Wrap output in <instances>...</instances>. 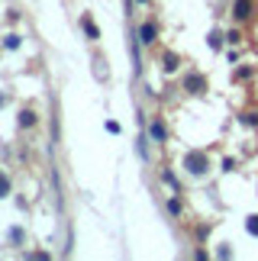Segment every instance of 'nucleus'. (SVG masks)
<instances>
[{
    "mask_svg": "<svg viewBox=\"0 0 258 261\" xmlns=\"http://www.w3.org/2000/svg\"><path fill=\"white\" fill-rule=\"evenodd\" d=\"M188 168L194 171V174H204V171H207V158L200 152H190L188 155Z\"/></svg>",
    "mask_w": 258,
    "mask_h": 261,
    "instance_id": "f257e3e1",
    "label": "nucleus"
},
{
    "mask_svg": "<svg viewBox=\"0 0 258 261\" xmlns=\"http://www.w3.org/2000/svg\"><path fill=\"white\" fill-rule=\"evenodd\" d=\"M235 16H239V20L249 16V0H235Z\"/></svg>",
    "mask_w": 258,
    "mask_h": 261,
    "instance_id": "f03ea898",
    "label": "nucleus"
},
{
    "mask_svg": "<svg viewBox=\"0 0 258 261\" xmlns=\"http://www.w3.org/2000/svg\"><path fill=\"white\" fill-rule=\"evenodd\" d=\"M152 36H155V26L145 23V26H142V42H152Z\"/></svg>",
    "mask_w": 258,
    "mask_h": 261,
    "instance_id": "7ed1b4c3",
    "label": "nucleus"
},
{
    "mask_svg": "<svg viewBox=\"0 0 258 261\" xmlns=\"http://www.w3.org/2000/svg\"><path fill=\"white\" fill-rule=\"evenodd\" d=\"M152 136L162 142V139H164V126H162V123H152Z\"/></svg>",
    "mask_w": 258,
    "mask_h": 261,
    "instance_id": "20e7f679",
    "label": "nucleus"
},
{
    "mask_svg": "<svg viewBox=\"0 0 258 261\" xmlns=\"http://www.w3.org/2000/svg\"><path fill=\"white\" fill-rule=\"evenodd\" d=\"M10 193V181H7V174H0V197H7Z\"/></svg>",
    "mask_w": 258,
    "mask_h": 261,
    "instance_id": "39448f33",
    "label": "nucleus"
},
{
    "mask_svg": "<svg viewBox=\"0 0 258 261\" xmlns=\"http://www.w3.org/2000/svg\"><path fill=\"white\" fill-rule=\"evenodd\" d=\"M200 84H204V81H200V77H197V74H190V77H188V87H190V91H197V87H200Z\"/></svg>",
    "mask_w": 258,
    "mask_h": 261,
    "instance_id": "423d86ee",
    "label": "nucleus"
},
{
    "mask_svg": "<svg viewBox=\"0 0 258 261\" xmlns=\"http://www.w3.org/2000/svg\"><path fill=\"white\" fill-rule=\"evenodd\" d=\"M249 232H252V236H258V216H252V219H249Z\"/></svg>",
    "mask_w": 258,
    "mask_h": 261,
    "instance_id": "0eeeda50",
    "label": "nucleus"
}]
</instances>
